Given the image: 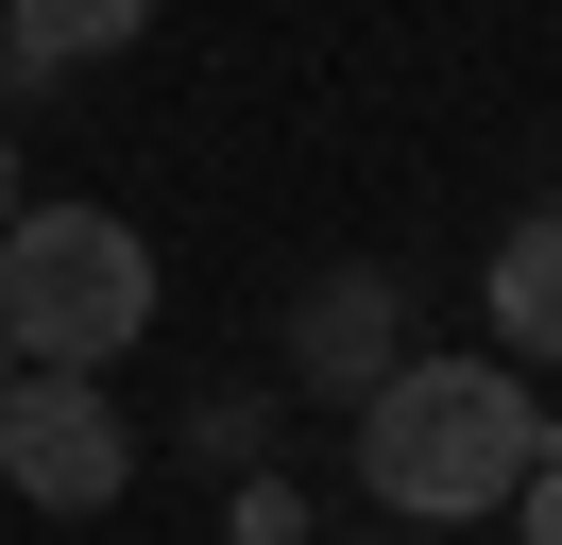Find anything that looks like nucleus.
I'll list each match as a JSON object with an SVG mask.
<instances>
[{"label":"nucleus","mask_w":562,"mask_h":545,"mask_svg":"<svg viewBox=\"0 0 562 545\" xmlns=\"http://www.w3.org/2000/svg\"><path fill=\"white\" fill-rule=\"evenodd\" d=\"M137 34H154V0H18L0 18V86H69V68L137 52Z\"/></svg>","instance_id":"423d86ee"},{"label":"nucleus","mask_w":562,"mask_h":545,"mask_svg":"<svg viewBox=\"0 0 562 545\" xmlns=\"http://www.w3.org/2000/svg\"><path fill=\"white\" fill-rule=\"evenodd\" d=\"M0 392H18V341H0Z\"/></svg>","instance_id":"9d476101"},{"label":"nucleus","mask_w":562,"mask_h":545,"mask_svg":"<svg viewBox=\"0 0 562 545\" xmlns=\"http://www.w3.org/2000/svg\"><path fill=\"white\" fill-rule=\"evenodd\" d=\"M477 307H494V358H562V204H528L477 256Z\"/></svg>","instance_id":"39448f33"},{"label":"nucleus","mask_w":562,"mask_h":545,"mask_svg":"<svg viewBox=\"0 0 562 545\" xmlns=\"http://www.w3.org/2000/svg\"><path fill=\"white\" fill-rule=\"evenodd\" d=\"M392 358H409V290H392L375 256H358V272H324V290L290 307V375H307L324 409H358V392H375Z\"/></svg>","instance_id":"20e7f679"},{"label":"nucleus","mask_w":562,"mask_h":545,"mask_svg":"<svg viewBox=\"0 0 562 545\" xmlns=\"http://www.w3.org/2000/svg\"><path fill=\"white\" fill-rule=\"evenodd\" d=\"M18 204H35V188H18V154H0V222H18Z\"/></svg>","instance_id":"1a4fd4ad"},{"label":"nucleus","mask_w":562,"mask_h":545,"mask_svg":"<svg viewBox=\"0 0 562 545\" xmlns=\"http://www.w3.org/2000/svg\"><path fill=\"white\" fill-rule=\"evenodd\" d=\"M512 545H562V443L528 460V494H512Z\"/></svg>","instance_id":"6e6552de"},{"label":"nucleus","mask_w":562,"mask_h":545,"mask_svg":"<svg viewBox=\"0 0 562 545\" xmlns=\"http://www.w3.org/2000/svg\"><path fill=\"white\" fill-rule=\"evenodd\" d=\"M0 477L35 511H103L120 477H137V426L103 409V375H18V392H0Z\"/></svg>","instance_id":"7ed1b4c3"},{"label":"nucleus","mask_w":562,"mask_h":545,"mask_svg":"<svg viewBox=\"0 0 562 545\" xmlns=\"http://www.w3.org/2000/svg\"><path fill=\"white\" fill-rule=\"evenodd\" d=\"M0 341L18 375H103L154 341V238L103 204H18L0 222Z\"/></svg>","instance_id":"f03ea898"},{"label":"nucleus","mask_w":562,"mask_h":545,"mask_svg":"<svg viewBox=\"0 0 562 545\" xmlns=\"http://www.w3.org/2000/svg\"><path fill=\"white\" fill-rule=\"evenodd\" d=\"M546 392H528V358H392L375 392H358V494L409 511V529H477V511L528 494V460H546Z\"/></svg>","instance_id":"f257e3e1"},{"label":"nucleus","mask_w":562,"mask_h":545,"mask_svg":"<svg viewBox=\"0 0 562 545\" xmlns=\"http://www.w3.org/2000/svg\"><path fill=\"white\" fill-rule=\"evenodd\" d=\"M188 460H205V477H239V460H256V409H239V392H222V409H188Z\"/></svg>","instance_id":"0eeeda50"}]
</instances>
